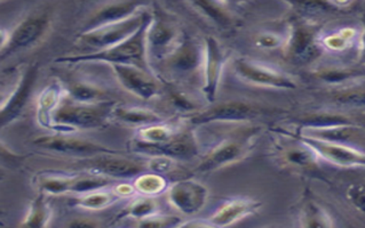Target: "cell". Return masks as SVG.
<instances>
[{
  "label": "cell",
  "mask_w": 365,
  "mask_h": 228,
  "mask_svg": "<svg viewBox=\"0 0 365 228\" xmlns=\"http://www.w3.org/2000/svg\"><path fill=\"white\" fill-rule=\"evenodd\" d=\"M185 39L182 31L173 21L153 16L145 33L148 61L164 62L177 50Z\"/></svg>",
  "instance_id": "9c48e42d"
},
{
  "label": "cell",
  "mask_w": 365,
  "mask_h": 228,
  "mask_svg": "<svg viewBox=\"0 0 365 228\" xmlns=\"http://www.w3.org/2000/svg\"><path fill=\"white\" fill-rule=\"evenodd\" d=\"M185 220L177 215L156 214L147 217L136 224L138 228H178Z\"/></svg>",
  "instance_id": "e575fe53"
},
{
  "label": "cell",
  "mask_w": 365,
  "mask_h": 228,
  "mask_svg": "<svg viewBox=\"0 0 365 228\" xmlns=\"http://www.w3.org/2000/svg\"><path fill=\"white\" fill-rule=\"evenodd\" d=\"M119 199L120 197L117 195L115 190L105 188L100 191L76 195L73 200V205L81 210L100 211L115 205Z\"/></svg>",
  "instance_id": "83f0119b"
},
{
  "label": "cell",
  "mask_w": 365,
  "mask_h": 228,
  "mask_svg": "<svg viewBox=\"0 0 365 228\" xmlns=\"http://www.w3.org/2000/svg\"><path fill=\"white\" fill-rule=\"evenodd\" d=\"M156 214H160V205L156 200L154 197H141L128 203V207L123 210L120 217L133 218L139 222Z\"/></svg>",
  "instance_id": "d6a6232c"
},
{
  "label": "cell",
  "mask_w": 365,
  "mask_h": 228,
  "mask_svg": "<svg viewBox=\"0 0 365 228\" xmlns=\"http://www.w3.org/2000/svg\"><path fill=\"white\" fill-rule=\"evenodd\" d=\"M300 228H336L334 218L310 194H304L299 207Z\"/></svg>",
  "instance_id": "603a6c76"
},
{
  "label": "cell",
  "mask_w": 365,
  "mask_h": 228,
  "mask_svg": "<svg viewBox=\"0 0 365 228\" xmlns=\"http://www.w3.org/2000/svg\"><path fill=\"white\" fill-rule=\"evenodd\" d=\"M257 136V133L252 131L223 139L204 156L196 171L202 173H213L242 161L255 146Z\"/></svg>",
  "instance_id": "8992f818"
},
{
  "label": "cell",
  "mask_w": 365,
  "mask_h": 228,
  "mask_svg": "<svg viewBox=\"0 0 365 228\" xmlns=\"http://www.w3.org/2000/svg\"><path fill=\"white\" fill-rule=\"evenodd\" d=\"M116 102L78 103L64 97L53 116V128L58 133H75L77 130L99 129L113 119Z\"/></svg>",
  "instance_id": "7a4b0ae2"
},
{
  "label": "cell",
  "mask_w": 365,
  "mask_h": 228,
  "mask_svg": "<svg viewBox=\"0 0 365 228\" xmlns=\"http://www.w3.org/2000/svg\"><path fill=\"white\" fill-rule=\"evenodd\" d=\"M359 45H361V54H362L363 58H365V23L364 29H363L361 37H359Z\"/></svg>",
  "instance_id": "7bdbcfd3"
},
{
  "label": "cell",
  "mask_w": 365,
  "mask_h": 228,
  "mask_svg": "<svg viewBox=\"0 0 365 228\" xmlns=\"http://www.w3.org/2000/svg\"><path fill=\"white\" fill-rule=\"evenodd\" d=\"M321 47V37L315 26L299 23L287 33L284 50L294 61H308L316 55Z\"/></svg>",
  "instance_id": "e0dca14e"
},
{
  "label": "cell",
  "mask_w": 365,
  "mask_h": 228,
  "mask_svg": "<svg viewBox=\"0 0 365 228\" xmlns=\"http://www.w3.org/2000/svg\"><path fill=\"white\" fill-rule=\"evenodd\" d=\"M346 197L354 209L365 215V182L355 183L348 186Z\"/></svg>",
  "instance_id": "74e56055"
},
{
  "label": "cell",
  "mask_w": 365,
  "mask_h": 228,
  "mask_svg": "<svg viewBox=\"0 0 365 228\" xmlns=\"http://www.w3.org/2000/svg\"><path fill=\"white\" fill-rule=\"evenodd\" d=\"M75 176L60 173H43L36 178V186L39 193L45 195H64L73 194Z\"/></svg>",
  "instance_id": "f1b7e54d"
},
{
  "label": "cell",
  "mask_w": 365,
  "mask_h": 228,
  "mask_svg": "<svg viewBox=\"0 0 365 228\" xmlns=\"http://www.w3.org/2000/svg\"><path fill=\"white\" fill-rule=\"evenodd\" d=\"M64 228H100L98 220L88 217H77L73 219L68 220Z\"/></svg>",
  "instance_id": "ab89813d"
},
{
  "label": "cell",
  "mask_w": 365,
  "mask_h": 228,
  "mask_svg": "<svg viewBox=\"0 0 365 228\" xmlns=\"http://www.w3.org/2000/svg\"><path fill=\"white\" fill-rule=\"evenodd\" d=\"M38 78V65H29L15 78L6 97L1 99L0 124L5 128L20 118L31 97L32 90Z\"/></svg>",
  "instance_id": "8fae6325"
},
{
  "label": "cell",
  "mask_w": 365,
  "mask_h": 228,
  "mask_svg": "<svg viewBox=\"0 0 365 228\" xmlns=\"http://www.w3.org/2000/svg\"><path fill=\"white\" fill-rule=\"evenodd\" d=\"M299 139L315 152L321 161L340 168H365V152L351 145L304 134H300Z\"/></svg>",
  "instance_id": "30bf717a"
},
{
  "label": "cell",
  "mask_w": 365,
  "mask_h": 228,
  "mask_svg": "<svg viewBox=\"0 0 365 228\" xmlns=\"http://www.w3.org/2000/svg\"><path fill=\"white\" fill-rule=\"evenodd\" d=\"M51 29V18L46 13L28 15L12 31L1 32V60L35 47Z\"/></svg>",
  "instance_id": "277c9868"
},
{
  "label": "cell",
  "mask_w": 365,
  "mask_h": 228,
  "mask_svg": "<svg viewBox=\"0 0 365 228\" xmlns=\"http://www.w3.org/2000/svg\"><path fill=\"white\" fill-rule=\"evenodd\" d=\"M154 16V15H153ZM151 20L124 43L100 52L85 53L78 55L62 56L56 58L58 64L107 63L108 65H132L140 69L151 71L147 50H145V33Z\"/></svg>",
  "instance_id": "6da1fadb"
},
{
  "label": "cell",
  "mask_w": 365,
  "mask_h": 228,
  "mask_svg": "<svg viewBox=\"0 0 365 228\" xmlns=\"http://www.w3.org/2000/svg\"><path fill=\"white\" fill-rule=\"evenodd\" d=\"M113 119L130 127L145 128L153 124H162L163 118L150 109L126 107L117 104L113 109Z\"/></svg>",
  "instance_id": "d4e9b609"
},
{
  "label": "cell",
  "mask_w": 365,
  "mask_h": 228,
  "mask_svg": "<svg viewBox=\"0 0 365 228\" xmlns=\"http://www.w3.org/2000/svg\"><path fill=\"white\" fill-rule=\"evenodd\" d=\"M334 99L340 104L365 107V87L357 86L340 90Z\"/></svg>",
  "instance_id": "d590c367"
},
{
  "label": "cell",
  "mask_w": 365,
  "mask_h": 228,
  "mask_svg": "<svg viewBox=\"0 0 365 228\" xmlns=\"http://www.w3.org/2000/svg\"><path fill=\"white\" fill-rule=\"evenodd\" d=\"M134 190L141 197H155L168 191V179L162 173H143L135 177L133 182Z\"/></svg>",
  "instance_id": "1f68e13d"
},
{
  "label": "cell",
  "mask_w": 365,
  "mask_h": 228,
  "mask_svg": "<svg viewBox=\"0 0 365 228\" xmlns=\"http://www.w3.org/2000/svg\"><path fill=\"white\" fill-rule=\"evenodd\" d=\"M232 67L238 78L252 86L276 90H293L298 86L294 78L284 71L252 58H236Z\"/></svg>",
  "instance_id": "52a82bcc"
},
{
  "label": "cell",
  "mask_w": 365,
  "mask_h": 228,
  "mask_svg": "<svg viewBox=\"0 0 365 228\" xmlns=\"http://www.w3.org/2000/svg\"><path fill=\"white\" fill-rule=\"evenodd\" d=\"M34 145L41 150L64 156H73L77 159H93L96 156H117L119 152L106 145L79 139L70 133H58L54 135L39 136L34 139Z\"/></svg>",
  "instance_id": "5b68a950"
},
{
  "label": "cell",
  "mask_w": 365,
  "mask_h": 228,
  "mask_svg": "<svg viewBox=\"0 0 365 228\" xmlns=\"http://www.w3.org/2000/svg\"><path fill=\"white\" fill-rule=\"evenodd\" d=\"M210 190L203 183L195 179H181L168 186L166 199L180 214L195 216L205 208Z\"/></svg>",
  "instance_id": "4fadbf2b"
},
{
  "label": "cell",
  "mask_w": 365,
  "mask_h": 228,
  "mask_svg": "<svg viewBox=\"0 0 365 228\" xmlns=\"http://www.w3.org/2000/svg\"><path fill=\"white\" fill-rule=\"evenodd\" d=\"M203 58V45L185 37L177 50L163 63H165L166 67L175 75H189L198 70L202 71Z\"/></svg>",
  "instance_id": "44dd1931"
},
{
  "label": "cell",
  "mask_w": 365,
  "mask_h": 228,
  "mask_svg": "<svg viewBox=\"0 0 365 228\" xmlns=\"http://www.w3.org/2000/svg\"><path fill=\"white\" fill-rule=\"evenodd\" d=\"M66 97L63 84L53 81L46 88L41 90L37 99V121L41 127L53 128V116Z\"/></svg>",
  "instance_id": "7402d4cb"
},
{
  "label": "cell",
  "mask_w": 365,
  "mask_h": 228,
  "mask_svg": "<svg viewBox=\"0 0 365 228\" xmlns=\"http://www.w3.org/2000/svg\"><path fill=\"white\" fill-rule=\"evenodd\" d=\"M130 148L134 153L150 158L165 156L172 160H190L198 154L197 139L192 131H179L170 142L163 144H150L133 139L130 142Z\"/></svg>",
  "instance_id": "7c38bea8"
},
{
  "label": "cell",
  "mask_w": 365,
  "mask_h": 228,
  "mask_svg": "<svg viewBox=\"0 0 365 228\" xmlns=\"http://www.w3.org/2000/svg\"><path fill=\"white\" fill-rule=\"evenodd\" d=\"M52 217V208L47 202L46 195L39 193L30 202L21 228H50Z\"/></svg>",
  "instance_id": "4316f807"
},
{
  "label": "cell",
  "mask_w": 365,
  "mask_h": 228,
  "mask_svg": "<svg viewBox=\"0 0 365 228\" xmlns=\"http://www.w3.org/2000/svg\"><path fill=\"white\" fill-rule=\"evenodd\" d=\"M66 96L78 103H101L107 102L108 92L92 81L76 80L63 85Z\"/></svg>",
  "instance_id": "484cf974"
},
{
  "label": "cell",
  "mask_w": 365,
  "mask_h": 228,
  "mask_svg": "<svg viewBox=\"0 0 365 228\" xmlns=\"http://www.w3.org/2000/svg\"><path fill=\"white\" fill-rule=\"evenodd\" d=\"M179 131L174 129L170 124H156L148 127L140 128L136 133L135 139L150 144H163L168 143L177 135Z\"/></svg>",
  "instance_id": "836d02e7"
},
{
  "label": "cell",
  "mask_w": 365,
  "mask_h": 228,
  "mask_svg": "<svg viewBox=\"0 0 365 228\" xmlns=\"http://www.w3.org/2000/svg\"><path fill=\"white\" fill-rule=\"evenodd\" d=\"M359 30L353 26H346L329 35L321 37V47L331 53H342L349 50L359 41Z\"/></svg>",
  "instance_id": "f546056e"
},
{
  "label": "cell",
  "mask_w": 365,
  "mask_h": 228,
  "mask_svg": "<svg viewBox=\"0 0 365 228\" xmlns=\"http://www.w3.org/2000/svg\"><path fill=\"white\" fill-rule=\"evenodd\" d=\"M120 199L123 197H133L134 194L136 193L134 190L133 184H119L118 186L113 188Z\"/></svg>",
  "instance_id": "b9f144b4"
},
{
  "label": "cell",
  "mask_w": 365,
  "mask_h": 228,
  "mask_svg": "<svg viewBox=\"0 0 365 228\" xmlns=\"http://www.w3.org/2000/svg\"><path fill=\"white\" fill-rule=\"evenodd\" d=\"M267 228H275V227H267Z\"/></svg>",
  "instance_id": "ee69618b"
},
{
  "label": "cell",
  "mask_w": 365,
  "mask_h": 228,
  "mask_svg": "<svg viewBox=\"0 0 365 228\" xmlns=\"http://www.w3.org/2000/svg\"><path fill=\"white\" fill-rule=\"evenodd\" d=\"M178 228H220L215 226L213 222L210 220L192 219L188 222H183L182 225H180Z\"/></svg>",
  "instance_id": "60d3db41"
},
{
  "label": "cell",
  "mask_w": 365,
  "mask_h": 228,
  "mask_svg": "<svg viewBox=\"0 0 365 228\" xmlns=\"http://www.w3.org/2000/svg\"><path fill=\"white\" fill-rule=\"evenodd\" d=\"M81 165H84L88 173L110 179L138 177L147 170L143 163L120 156H96L93 159L81 160Z\"/></svg>",
  "instance_id": "ac0fdd59"
},
{
  "label": "cell",
  "mask_w": 365,
  "mask_h": 228,
  "mask_svg": "<svg viewBox=\"0 0 365 228\" xmlns=\"http://www.w3.org/2000/svg\"><path fill=\"white\" fill-rule=\"evenodd\" d=\"M267 109L247 101H227L194 113L188 121L194 126L211 124H242L260 118Z\"/></svg>",
  "instance_id": "ba28073f"
},
{
  "label": "cell",
  "mask_w": 365,
  "mask_h": 228,
  "mask_svg": "<svg viewBox=\"0 0 365 228\" xmlns=\"http://www.w3.org/2000/svg\"><path fill=\"white\" fill-rule=\"evenodd\" d=\"M275 156L281 165L291 170H315L319 165V156L299 137L281 139L275 143Z\"/></svg>",
  "instance_id": "2e32d148"
},
{
  "label": "cell",
  "mask_w": 365,
  "mask_h": 228,
  "mask_svg": "<svg viewBox=\"0 0 365 228\" xmlns=\"http://www.w3.org/2000/svg\"><path fill=\"white\" fill-rule=\"evenodd\" d=\"M204 58L202 75L203 87L202 93L210 103L217 99V90L220 87L223 71L230 61V54L226 48L213 37L204 39Z\"/></svg>",
  "instance_id": "5bb4252c"
},
{
  "label": "cell",
  "mask_w": 365,
  "mask_h": 228,
  "mask_svg": "<svg viewBox=\"0 0 365 228\" xmlns=\"http://www.w3.org/2000/svg\"><path fill=\"white\" fill-rule=\"evenodd\" d=\"M153 18L149 11L145 9L143 12L136 14L133 18L123 21L119 23L110 26H101L91 31L81 32L78 36L79 45L94 50V52L108 50L111 47L117 46L124 43L130 37H133L150 18Z\"/></svg>",
  "instance_id": "3957f363"
},
{
  "label": "cell",
  "mask_w": 365,
  "mask_h": 228,
  "mask_svg": "<svg viewBox=\"0 0 365 228\" xmlns=\"http://www.w3.org/2000/svg\"><path fill=\"white\" fill-rule=\"evenodd\" d=\"M174 161L175 160L165 158V156H155V158H151L150 161H149V169L153 173H162L163 175V173L172 170V168L174 167Z\"/></svg>",
  "instance_id": "f35d334b"
},
{
  "label": "cell",
  "mask_w": 365,
  "mask_h": 228,
  "mask_svg": "<svg viewBox=\"0 0 365 228\" xmlns=\"http://www.w3.org/2000/svg\"><path fill=\"white\" fill-rule=\"evenodd\" d=\"M262 203L257 199L247 197H232L227 200L217 207V210L211 215L209 220L215 226L227 228L236 222L253 216L260 210Z\"/></svg>",
  "instance_id": "ffe728a7"
},
{
  "label": "cell",
  "mask_w": 365,
  "mask_h": 228,
  "mask_svg": "<svg viewBox=\"0 0 365 228\" xmlns=\"http://www.w3.org/2000/svg\"><path fill=\"white\" fill-rule=\"evenodd\" d=\"M230 4L221 1H194L190 6L194 7L200 14L209 18L220 26H230L234 23V16L228 7Z\"/></svg>",
  "instance_id": "4dcf8cb0"
},
{
  "label": "cell",
  "mask_w": 365,
  "mask_h": 228,
  "mask_svg": "<svg viewBox=\"0 0 365 228\" xmlns=\"http://www.w3.org/2000/svg\"><path fill=\"white\" fill-rule=\"evenodd\" d=\"M316 78L341 90L359 86L365 80V70L359 67H331L315 71Z\"/></svg>",
  "instance_id": "cb8c5ba5"
},
{
  "label": "cell",
  "mask_w": 365,
  "mask_h": 228,
  "mask_svg": "<svg viewBox=\"0 0 365 228\" xmlns=\"http://www.w3.org/2000/svg\"><path fill=\"white\" fill-rule=\"evenodd\" d=\"M120 86L143 101L156 99L162 93V84L153 71L132 65H110Z\"/></svg>",
  "instance_id": "9a60e30c"
},
{
  "label": "cell",
  "mask_w": 365,
  "mask_h": 228,
  "mask_svg": "<svg viewBox=\"0 0 365 228\" xmlns=\"http://www.w3.org/2000/svg\"><path fill=\"white\" fill-rule=\"evenodd\" d=\"M287 37H282L275 32H261L255 38V45L261 50H274L284 48Z\"/></svg>",
  "instance_id": "8d00e7d4"
},
{
  "label": "cell",
  "mask_w": 365,
  "mask_h": 228,
  "mask_svg": "<svg viewBox=\"0 0 365 228\" xmlns=\"http://www.w3.org/2000/svg\"><path fill=\"white\" fill-rule=\"evenodd\" d=\"M145 4L140 1H113L105 4L87 18L81 32L91 31L101 26L128 20L145 11Z\"/></svg>",
  "instance_id": "d6986e66"
}]
</instances>
